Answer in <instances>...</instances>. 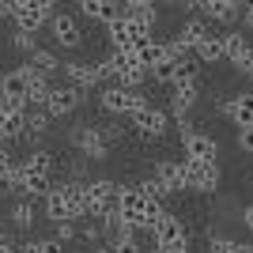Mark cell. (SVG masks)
Returning a JSON list of instances; mask_svg holds the SVG:
<instances>
[{"label":"cell","mask_w":253,"mask_h":253,"mask_svg":"<svg viewBox=\"0 0 253 253\" xmlns=\"http://www.w3.org/2000/svg\"><path fill=\"white\" fill-rule=\"evenodd\" d=\"M208 250L211 253H242V242H231L223 234H208Z\"/></svg>","instance_id":"d6a6232c"},{"label":"cell","mask_w":253,"mask_h":253,"mask_svg":"<svg viewBox=\"0 0 253 253\" xmlns=\"http://www.w3.org/2000/svg\"><path fill=\"white\" fill-rule=\"evenodd\" d=\"M136 61H140V68H148V72H155L163 61H170V53H167V42H144V45H136Z\"/></svg>","instance_id":"d6986e66"},{"label":"cell","mask_w":253,"mask_h":253,"mask_svg":"<svg viewBox=\"0 0 253 253\" xmlns=\"http://www.w3.org/2000/svg\"><path fill=\"white\" fill-rule=\"evenodd\" d=\"M155 178L163 181V189H167V193H181V189H185V170H181V163H174V159L155 163Z\"/></svg>","instance_id":"e0dca14e"},{"label":"cell","mask_w":253,"mask_h":253,"mask_svg":"<svg viewBox=\"0 0 253 253\" xmlns=\"http://www.w3.org/2000/svg\"><path fill=\"white\" fill-rule=\"evenodd\" d=\"M0 84H4V76H0Z\"/></svg>","instance_id":"7dc6e473"},{"label":"cell","mask_w":253,"mask_h":253,"mask_svg":"<svg viewBox=\"0 0 253 253\" xmlns=\"http://www.w3.org/2000/svg\"><path fill=\"white\" fill-rule=\"evenodd\" d=\"M76 234H80V231H76V227H72V223H57V231H53V238H57V242H72V238H76Z\"/></svg>","instance_id":"8d00e7d4"},{"label":"cell","mask_w":253,"mask_h":253,"mask_svg":"<svg viewBox=\"0 0 253 253\" xmlns=\"http://www.w3.org/2000/svg\"><path fill=\"white\" fill-rule=\"evenodd\" d=\"M197 91H201V80H197V84H174V98H170V114L178 117V121H185V114L193 110V102H197Z\"/></svg>","instance_id":"2e32d148"},{"label":"cell","mask_w":253,"mask_h":253,"mask_svg":"<svg viewBox=\"0 0 253 253\" xmlns=\"http://www.w3.org/2000/svg\"><path fill=\"white\" fill-rule=\"evenodd\" d=\"M159 253H189V242H181V246H170V250H159Z\"/></svg>","instance_id":"b9f144b4"},{"label":"cell","mask_w":253,"mask_h":253,"mask_svg":"<svg viewBox=\"0 0 253 253\" xmlns=\"http://www.w3.org/2000/svg\"><path fill=\"white\" fill-rule=\"evenodd\" d=\"M49 27H53V38H57V45H64V49H76V45L84 42V34H80V27H76L72 15H53Z\"/></svg>","instance_id":"4fadbf2b"},{"label":"cell","mask_w":253,"mask_h":253,"mask_svg":"<svg viewBox=\"0 0 253 253\" xmlns=\"http://www.w3.org/2000/svg\"><path fill=\"white\" fill-rule=\"evenodd\" d=\"M181 144H185V159H197V163H215L219 159V144L211 136H204V132H193Z\"/></svg>","instance_id":"30bf717a"},{"label":"cell","mask_w":253,"mask_h":253,"mask_svg":"<svg viewBox=\"0 0 253 253\" xmlns=\"http://www.w3.org/2000/svg\"><path fill=\"white\" fill-rule=\"evenodd\" d=\"M148 76H151L148 68H132V72H125L121 80H117V87H125V91H140V84H144Z\"/></svg>","instance_id":"836d02e7"},{"label":"cell","mask_w":253,"mask_h":253,"mask_svg":"<svg viewBox=\"0 0 253 253\" xmlns=\"http://www.w3.org/2000/svg\"><path fill=\"white\" fill-rule=\"evenodd\" d=\"M250 181H253V174H250Z\"/></svg>","instance_id":"c3c4849f"},{"label":"cell","mask_w":253,"mask_h":253,"mask_svg":"<svg viewBox=\"0 0 253 253\" xmlns=\"http://www.w3.org/2000/svg\"><path fill=\"white\" fill-rule=\"evenodd\" d=\"M181 170H185V189H197V193L219 189V163H197V159H181Z\"/></svg>","instance_id":"7a4b0ae2"},{"label":"cell","mask_w":253,"mask_h":253,"mask_svg":"<svg viewBox=\"0 0 253 253\" xmlns=\"http://www.w3.org/2000/svg\"><path fill=\"white\" fill-rule=\"evenodd\" d=\"M125 15H128V19H140L144 27H155V19H159L155 4H148V0H132V4H125Z\"/></svg>","instance_id":"d4e9b609"},{"label":"cell","mask_w":253,"mask_h":253,"mask_svg":"<svg viewBox=\"0 0 253 253\" xmlns=\"http://www.w3.org/2000/svg\"><path fill=\"white\" fill-rule=\"evenodd\" d=\"M0 253H19V250H11L8 242H0Z\"/></svg>","instance_id":"ee69618b"},{"label":"cell","mask_w":253,"mask_h":253,"mask_svg":"<svg viewBox=\"0 0 253 253\" xmlns=\"http://www.w3.org/2000/svg\"><path fill=\"white\" fill-rule=\"evenodd\" d=\"M64 68V76L72 80V87L80 91V87H95L98 80H102V64H84V61H68V64H61Z\"/></svg>","instance_id":"8fae6325"},{"label":"cell","mask_w":253,"mask_h":253,"mask_svg":"<svg viewBox=\"0 0 253 253\" xmlns=\"http://www.w3.org/2000/svg\"><path fill=\"white\" fill-rule=\"evenodd\" d=\"M197 61H204V64H215V61H227V53H223V34H208L201 45H197Z\"/></svg>","instance_id":"7402d4cb"},{"label":"cell","mask_w":253,"mask_h":253,"mask_svg":"<svg viewBox=\"0 0 253 253\" xmlns=\"http://www.w3.org/2000/svg\"><path fill=\"white\" fill-rule=\"evenodd\" d=\"M98 102H102V110L106 114H136V110H144L148 106V98L140 95V91H125V87H106L102 95H98Z\"/></svg>","instance_id":"3957f363"},{"label":"cell","mask_w":253,"mask_h":253,"mask_svg":"<svg viewBox=\"0 0 253 253\" xmlns=\"http://www.w3.org/2000/svg\"><path fill=\"white\" fill-rule=\"evenodd\" d=\"M27 132V110H19V114H8V110H0V144L4 140H15Z\"/></svg>","instance_id":"ffe728a7"},{"label":"cell","mask_w":253,"mask_h":253,"mask_svg":"<svg viewBox=\"0 0 253 253\" xmlns=\"http://www.w3.org/2000/svg\"><path fill=\"white\" fill-rule=\"evenodd\" d=\"M242 253H253V242H246V246H242Z\"/></svg>","instance_id":"bcb514c9"},{"label":"cell","mask_w":253,"mask_h":253,"mask_svg":"<svg viewBox=\"0 0 253 253\" xmlns=\"http://www.w3.org/2000/svg\"><path fill=\"white\" fill-rule=\"evenodd\" d=\"M219 114L231 117L238 128H253V91H242V95H231L219 102Z\"/></svg>","instance_id":"52a82bcc"},{"label":"cell","mask_w":253,"mask_h":253,"mask_svg":"<svg viewBox=\"0 0 253 253\" xmlns=\"http://www.w3.org/2000/svg\"><path fill=\"white\" fill-rule=\"evenodd\" d=\"M242 227H246V231H253V204H246V208H242Z\"/></svg>","instance_id":"ab89813d"},{"label":"cell","mask_w":253,"mask_h":253,"mask_svg":"<svg viewBox=\"0 0 253 253\" xmlns=\"http://www.w3.org/2000/svg\"><path fill=\"white\" fill-rule=\"evenodd\" d=\"M242 23H246V31H253V4H246V11H242Z\"/></svg>","instance_id":"60d3db41"},{"label":"cell","mask_w":253,"mask_h":253,"mask_svg":"<svg viewBox=\"0 0 253 253\" xmlns=\"http://www.w3.org/2000/svg\"><path fill=\"white\" fill-rule=\"evenodd\" d=\"M132 125L140 128V132H148V136H163L167 132V114L159 110V106H144V110H136L132 114Z\"/></svg>","instance_id":"7c38bea8"},{"label":"cell","mask_w":253,"mask_h":253,"mask_svg":"<svg viewBox=\"0 0 253 253\" xmlns=\"http://www.w3.org/2000/svg\"><path fill=\"white\" fill-rule=\"evenodd\" d=\"M61 197L68 201V208H72V219H84L87 211H91V201H87V185H84V181H64Z\"/></svg>","instance_id":"ac0fdd59"},{"label":"cell","mask_w":253,"mask_h":253,"mask_svg":"<svg viewBox=\"0 0 253 253\" xmlns=\"http://www.w3.org/2000/svg\"><path fill=\"white\" fill-rule=\"evenodd\" d=\"M151 238H155L159 250H170V246H181V242H189V234H185V223L174 215V211H167L163 219L151 227Z\"/></svg>","instance_id":"8992f818"},{"label":"cell","mask_w":253,"mask_h":253,"mask_svg":"<svg viewBox=\"0 0 253 253\" xmlns=\"http://www.w3.org/2000/svg\"><path fill=\"white\" fill-rule=\"evenodd\" d=\"M45 125H49V114H45V110H27V132H31V136H42Z\"/></svg>","instance_id":"1f68e13d"},{"label":"cell","mask_w":253,"mask_h":253,"mask_svg":"<svg viewBox=\"0 0 253 253\" xmlns=\"http://www.w3.org/2000/svg\"><path fill=\"white\" fill-rule=\"evenodd\" d=\"M238 151L253 155V128H238Z\"/></svg>","instance_id":"74e56055"},{"label":"cell","mask_w":253,"mask_h":253,"mask_svg":"<svg viewBox=\"0 0 253 253\" xmlns=\"http://www.w3.org/2000/svg\"><path fill=\"white\" fill-rule=\"evenodd\" d=\"M23 167L31 170V174H42V178H49V170H53V155H49V151H31Z\"/></svg>","instance_id":"4316f807"},{"label":"cell","mask_w":253,"mask_h":253,"mask_svg":"<svg viewBox=\"0 0 253 253\" xmlns=\"http://www.w3.org/2000/svg\"><path fill=\"white\" fill-rule=\"evenodd\" d=\"M49 95H53L49 80H45V76H34L31 95H27V106H31V110H45V106H49Z\"/></svg>","instance_id":"cb8c5ba5"},{"label":"cell","mask_w":253,"mask_h":253,"mask_svg":"<svg viewBox=\"0 0 253 253\" xmlns=\"http://www.w3.org/2000/svg\"><path fill=\"white\" fill-rule=\"evenodd\" d=\"M72 140L80 144V151H84L87 159H106V151H110V144L102 140V132H98L95 125H80L72 132Z\"/></svg>","instance_id":"9c48e42d"},{"label":"cell","mask_w":253,"mask_h":253,"mask_svg":"<svg viewBox=\"0 0 253 253\" xmlns=\"http://www.w3.org/2000/svg\"><path fill=\"white\" fill-rule=\"evenodd\" d=\"M27 170V167H23ZM49 178H42V174H31V170H27V197H49Z\"/></svg>","instance_id":"f546056e"},{"label":"cell","mask_w":253,"mask_h":253,"mask_svg":"<svg viewBox=\"0 0 253 253\" xmlns=\"http://www.w3.org/2000/svg\"><path fill=\"white\" fill-rule=\"evenodd\" d=\"M34 68V72L38 76H49V72H57V68H61V64H57V57H53L49 49H38V53H31V61H27Z\"/></svg>","instance_id":"484cf974"},{"label":"cell","mask_w":253,"mask_h":253,"mask_svg":"<svg viewBox=\"0 0 253 253\" xmlns=\"http://www.w3.org/2000/svg\"><path fill=\"white\" fill-rule=\"evenodd\" d=\"M132 68H140L136 49H114L110 61H102V76H110V80H121V76L132 72Z\"/></svg>","instance_id":"9a60e30c"},{"label":"cell","mask_w":253,"mask_h":253,"mask_svg":"<svg viewBox=\"0 0 253 253\" xmlns=\"http://www.w3.org/2000/svg\"><path fill=\"white\" fill-rule=\"evenodd\" d=\"M80 11L98 19V23H106V27L125 19V4H117V0H80Z\"/></svg>","instance_id":"ba28073f"},{"label":"cell","mask_w":253,"mask_h":253,"mask_svg":"<svg viewBox=\"0 0 253 253\" xmlns=\"http://www.w3.org/2000/svg\"><path fill=\"white\" fill-rule=\"evenodd\" d=\"M102 223H87V227H84V231H80V238H87V242H98V238H102Z\"/></svg>","instance_id":"f35d334b"},{"label":"cell","mask_w":253,"mask_h":253,"mask_svg":"<svg viewBox=\"0 0 253 253\" xmlns=\"http://www.w3.org/2000/svg\"><path fill=\"white\" fill-rule=\"evenodd\" d=\"M11 19H15L19 31L34 34L42 23L53 19V4L49 0H11Z\"/></svg>","instance_id":"6da1fadb"},{"label":"cell","mask_w":253,"mask_h":253,"mask_svg":"<svg viewBox=\"0 0 253 253\" xmlns=\"http://www.w3.org/2000/svg\"><path fill=\"white\" fill-rule=\"evenodd\" d=\"M189 8L197 11L201 19H211V23H238L246 4H238V0H197Z\"/></svg>","instance_id":"277c9868"},{"label":"cell","mask_w":253,"mask_h":253,"mask_svg":"<svg viewBox=\"0 0 253 253\" xmlns=\"http://www.w3.org/2000/svg\"><path fill=\"white\" fill-rule=\"evenodd\" d=\"M106 34H110L114 49H136V45H132V38H128V27H125V19H121V23H114V27H106Z\"/></svg>","instance_id":"83f0119b"},{"label":"cell","mask_w":253,"mask_h":253,"mask_svg":"<svg viewBox=\"0 0 253 253\" xmlns=\"http://www.w3.org/2000/svg\"><path fill=\"white\" fill-rule=\"evenodd\" d=\"M11 223L27 231V227H31V223H34V208H31V204H27V201H19V204H15V208H11Z\"/></svg>","instance_id":"e575fe53"},{"label":"cell","mask_w":253,"mask_h":253,"mask_svg":"<svg viewBox=\"0 0 253 253\" xmlns=\"http://www.w3.org/2000/svg\"><path fill=\"white\" fill-rule=\"evenodd\" d=\"M98 253H117V250H114V246H102V250H98Z\"/></svg>","instance_id":"f6af8a7d"},{"label":"cell","mask_w":253,"mask_h":253,"mask_svg":"<svg viewBox=\"0 0 253 253\" xmlns=\"http://www.w3.org/2000/svg\"><path fill=\"white\" fill-rule=\"evenodd\" d=\"M4 15H11V4H4V0H0V19H4Z\"/></svg>","instance_id":"7bdbcfd3"},{"label":"cell","mask_w":253,"mask_h":253,"mask_svg":"<svg viewBox=\"0 0 253 253\" xmlns=\"http://www.w3.org/2000/svg\"><path fill=\"white\" fill-rule=\"evenodd\" d=\"M11 45H15V49H23V53H38L34 34H27V31H15V34H11Z\"/></svg>","instance_id":"d590c367"},{"label":"cell","mask_w":253,"mask_h":253,"mask_svg":"<svg viewBox=\"0 0 253 253\" xmlns=\"http://www.w3.org/2000/svg\"><path fill=\"white\" fill-rule=\"evenodd\" d=\"M76 106H80V91H76L72 84H68V87H53L45 114H49V117H64V114H72Z\"/></svg>","instance_id":"5bb4252c"},{"label":"cell","mask_w":253,"mask_h":253,"mask_svg":"<svg viewBox=\"0 0 253 253\" xmlns=\"http://www.w3.org/2000/svg\"><path fill=\"white\" fill-rule=\"evenodd\" d=\"M34 76H38V72H34L31 64H19V68L4 72V84H0V98H11V102H27Z\"/></svg>","instance_id":"5b68a950"},{"label":"cell","mask_w":253,"mask_h":253,"mask_svg":"<svg viewBox=\"0 0 253 253\" xmlns=\"http://www.w3.org/2000/svg\"><path fill=\"white\" fill-rule=\"evenodd\" d=\"M178 72H181L178 61H163L155 72H151V80H155V84H178Z\"/></svg>","instance_id":"f1b7e54d"},{"label":"cell","mask_w":253,"mask_h":253,"mask_svg":"<svg viewBox=\"0 0 253 253\" xmlns=\"http://www.w3.org/2000/svg\"><path fill=\"white\" fill-rule=\"evenodd\" d=\"M136 189L144 193V197H148V201H159V204H163V197H170V193L163 189V181H159L155 174H151V178H144V181H140V185H136Z\"/></svg>","instance_id":"4dcf8cb0"},{"label":"cell","mask_w":253,"mask_h":253,"mask_svg":"<svg viewBox=\"0 0 253 253\" xmlns=\"http://www.w3.org/2000/svg\"><path fill=\"white\" fill-rule=\"evenodd\" d=\"M208 23H204L201 19V15H197V19H185V23H181V34H178V42H185V45H189V49H197V45H201L204 42V38H208Z\"/></svg>","instance_id":"44dd1931"},{"label":"cell","mask_w":253,"mask_h":253,"mask_svg":"<svg viewBox=\"0 0 253 253\" xmlns=\"http://www.w3.org/2000/svg\"><path fill=\"white\" fill-rule=\"evenodd\" d=\"M45 215H49L53 223H72V208H68V201L61 197V189H53L49 197H45Z\"/></svg>","instance_id":"603a6c76"}]
</instances>
